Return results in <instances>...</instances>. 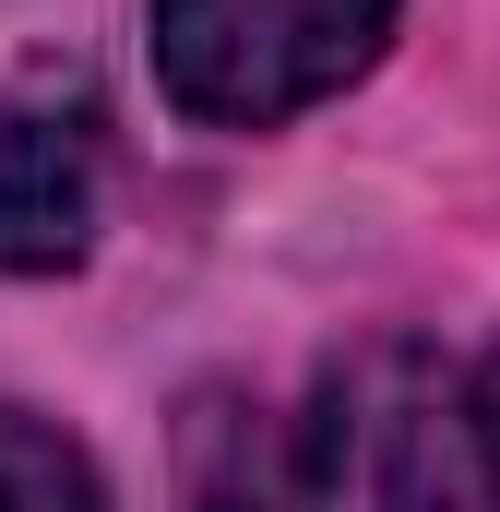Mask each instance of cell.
I'll return each instance as SVG.
<instances>
[{"instance_id": "obj_1", "label": "cell", "mask_w": 500, "mask_h": 512, "mask_svg": "<svg viewBox=\"0 0 500 512\" xmlns=\"http://www.w3.org/2000/svg\"><path fill=\"white\" fill-rule=\"evenodd\" d=\"M250 512H489L465 382L429 346L334 358L298 405V429L262 453Z\"/></svg>"}, {"instance_id": "obj_2", "label": "cell", "mask_w": 500, "mask_h": 512, "mask_svg": "<svg viewBox=\"0 0 500 512\" xmlns=\"http://www.w3.org/2000/svg\"><path fill=\"white\" fill-rule=\"evenodd\" d=\"M393 36V0H155V84L215 131H274L346 96Z\"/></svg>"}, {"instance_id": "obj_3", "label": "cell", "mask_w": 500, "mask_h": 512, "mask_svg": "<svg viewBox=\"0 0 500 512\" xmlns=\"http://www.w3.org/2000/svg\"><path fill=\"white\" fill-rule=\"evenodd\" d=\"M96 84L24 72L0 96V274H72L96 239Z\"/></svg>"}, {"instance_id": "obj_4", "label": "cell", "mask_w": 500, "mask_h": 512, "mask_svg": "<svg viewBox=\"0 0 500 512\" xmlns=\"http://www.w3.org/2000/svg\"><path fill=\"white\" fill-rule=\"evenodd\" d=\"M0 512H108V489H96L84 441H60L48 417L0 405Z\"/></svg>"}, {"instance_id": "obj_5", "label": "cell", "mask_w": 500, "mask_h": 512, "mask_svg": "<svg viewBox=\"0 0 500 512\" xmlns=\"http://www.w3.org/2000/svg\"><path fill=\"white\" fill-rule=\"evenodd\" d=\"M465 417H477V477H489V512H500V358L465 382Z\"/></svg>"}]
</instances>
